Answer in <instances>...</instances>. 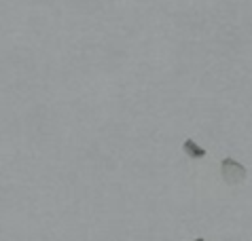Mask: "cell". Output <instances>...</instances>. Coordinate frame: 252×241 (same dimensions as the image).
Masks as SVG:
<instances>
[{
	"mask_svg": "<svg viewBox=\"0 0 252 241\" xmlns=\"http://www.w3.org/2000/svg\"><path fill=\"white\" fill-rule=\"evenodd\" d=\"M183 148H185V152H187L191 159H204V157H206V151H204L201 146L195 144L193 140H187L185 144H183Z\"/></svg>",
	"mask_w": 252,
	"mask_h": 241,
	"instance_id": "2",
	"label": "cell"
},
{
	"mask_svg": "<svg viewBox=\"0 0 252 241\" xmlns=\"http://www.w3.org/2000/svg\"><path fill=\"white\" fill-rule=\"evenodd\" d=\"M0 233H2V226H0Z\"/></svg>",
	"mask_w": 252,
	"mask_h": 241,
	"instance_id": "4",
	"label": "cell"
},
{
	"mask_svg": "<svg viewBox=\"0 0 252 241\" xmlns=\"http://www.w3.org/2000/svg\"><path fill=\"white\" fill-rule=\"evenodd\" d=\"M220 176L229 186H237L246 180V167L242 163H237L235 159H222L220 163Z\"/></svg>",
	"mask_w": 252,
	"mask_h": 241,
	"instance_id": "1",
	"label": "cell"
},
{
	"mask_svg": "<svg viewBox=\"0 0 252 241\" xmlns=\"http://www.w3.org/2000/svg\"><path fill=\"white\" fill-rule=\"evenodd\" d=\"M193 241H206V239H204V237H199V239H193Z\"/></svg>",
	"mask_w": 252,
	"mask_h": 241,
	"instance_id": "3",
	"label": "cell"
}]
</instances>
